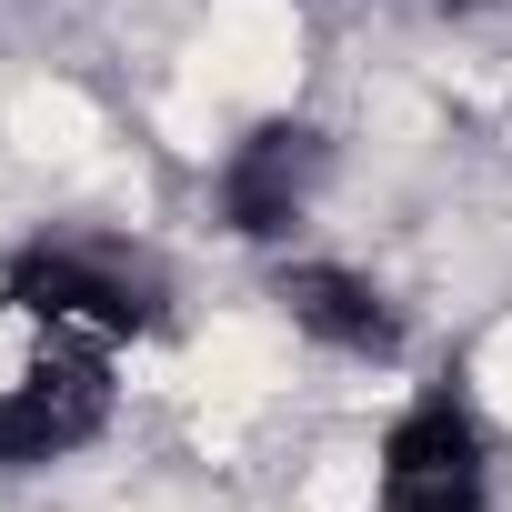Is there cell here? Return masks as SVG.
Segmentation results:
<instances>
[{"mask_svg":"<svg viewBox=\"0 0 512 512\" xmlns=\"http://www.w3.org/2000/svg\"><path fill=\"white\" fill-rule=\"evenodd\" d=\"M322 181H332V131L302 121V111H282V121H251V131L221 151L211 201H221V231H231V241H292V231L312 221Z\"/></svg>","mask_w":512,"mask_h":512,"instance_id":"277c9868","label":"cell"},{"mask_svg":"<svg viewBox=\"0 0 512 512\" xmlns=\"http://www.w3.org/2000/svg\"><path fill=\"white\" fill-rule=\"evenodd\" d=\"M0 322L121 362L131 342L161 332V272L131 262L121 241H31L0 262Z\"/></svg>","mask_w":512,"mask_h":512,"instance_id":"6da1fadb","label":"cell"},{"mask_svg":"<svg viewBox=\"0 0 512 512\" xmlns=\"http://www.w3.org/2000/svg\"><path fill=\"white\" fill-rule=\"evenodd\" d=\"M372 512H492V432L472 392H412L372 442Z\"/></svg>","mask_w":512,"mask_h":512,"instance_id":"7a4b0ae2","label":"cell"},{"mask_svg":"<svg viewBox=\"0 0 512 512\" xmlns=\"http://www.w3.org/2000/svg\"><path fill=\"white\" fill-rule=\"evenodd\" d=\"M101 422H111V362L11 322V352H0V472L71 462L81 442H101Z\"/></svg>","mask_w":512,"mask_h":512,"instance_id":"3957f363","label":"cell"},{"mask_svg":"<svg viewBox=\"0 0 512 512\" xmlns=\"http://www.w3.org/2000/svg\"><path fill=\"white\" fill-rule=\"evenodd\" d=\"M272 302H282V322H292L312 352H332V362H392V352H402L392 292H382L372 272H352V262H282V272H272Z\"/></svg>","mask_w":512,"mask_h":512,"instance_id":"5b68a950","label":"cell"}]
</instances>
